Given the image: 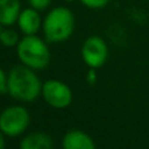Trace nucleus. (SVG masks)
<instances>
[{"instance_id": "obj_1", "label": "nucleus", "mask_w": 149, "mask_h": 149, "mask_svg": "<svg viewBox=\"0 0 149 149\" xmlns=\"http://www.w3.org/2000/svg\"><path fill=\"white\" fill-rule=\"evenodd\" d=\"M34 71L24 64L16 65L9 71L7 92L10 97L20 102H33L42 94L43 84Z\"/></svg>"}, {"instance_id": "obj_2", "label": "nucleus", "mask_w": 149, "mask_h": 149, "mask_svg": "<svg viewBox=\"0 0 149 149\" xmlns=\"http://www.w3.org/2000/svg\"><path fill=\"white\" fill-rule=\"evenodd\" d=\"M74 15L67 7H55L46 15L42 24L45 39L49 43H60L71 38L74 30Z\"/></svg>"}, {"instance_id": "obj_3", "label": "nucleus", "mask_w": 149, "mask_h": 149, "mask_svg": "<svg viewBox=\"0 0 149 149\" xmlns=\"http://www.w3.org/2000/svg\"><path fill=\"white\" fill-rule=\"evenodd\" d=\"M17 56L24 65L41 71L50 64L51 52L46 42L34 34L20 39L17 45Z\"/></svg>"}, {"instance_id": "obj_4", "label": "nucleus", "mask_w": 149, "mask_h": 149, "mask_svg": "<svg viewBox=\"0 0 149 149\" xmlns=\"http://www.w3.org/2000/svg\"><path fill=\"white\" fill-rule=\"evenodd\" d=\"M30 124V114L24 106H8L0 114V131L8 137L20 136Z\"/></svg>"}, {"instance_id": "obj_5", "label": "nucleus", "mask_w": 149, "mask_h": 149, "mask_svg": "<svg viewBox=\"0 0 149 149\" xmlns=\"http://www.w3.org/2000/svg\"><path fill=\"white\" fill-rule=\"evenodd\" d=\"M42 97L54 109H65L72 103V90L59 80H49L42 86Z\"/></svg>"}, {"instance_id": "obj_6", "label": "nucleus", "mask_w": 149, "mask_h": 149, "mask_svg": "<svg viewBox=\"0 0 149 149\" xmlns=\"http://www.w3.org/2000/svg\"><path fill=\"white\" fill-rule=\"evenodd\" d=\"M109 49L106 42L101 37L92 36L88 37L84 41L81 47V58L84 63L89 68H97L102 67L107 60Z\"/></svg>"}, {"instance_id": "obj_7", "label": "nucleus", "mask_w": 149, "mask_h": 149, "mask_svg": "<svg viewBox=\"0 0 149 149\" xmlns=\"http://www.w3.org/2000/svg\"><path fill=\"white\" fill-rule=\"evenodd\" d=\"M42 21L41 16H39V10L34 9V8L29 7L21 10L20 16L17 20V25L20 31L24 36H34L42 28Z\"/></svg>"}, {"instance_id": "obj_8", "label": "nucleus", "mask_w": 149, "mask_h": 149, "mask_svg": "<svg viewBox=\"0 0 149 149\" xmlns=\"http://www.w3.org/2000/svg\"><path fill=\"white\" fill-rule=\"evenodd\" d=\"M62 147L63 149H95V144L86 132L72 130L64 135Z\"/></svg>"}, {"instance_id": "obj_9", "label": "nucleus", "mask_w": 149, "mask_h": 149, "mask_svg": "<svg viewBox=\"0 0 149 149\" xmlns=\"http://www.w3.org/2000/svg\"><path fill=\"white\" fill-rule=\"evenodd\" d=\"M21 10L20 0H0V24L3 26H12L17 22Z\"/></svg>"}, {"instance_id": "obj_10", "label": "nucleus", "mask_w": 149, "mask_h": 149, "mask_svg": "<svg viewBox=\"0 0 149 149\" xmlns=\"http://www.w3.org/2000/svg\"><path fill=\"white\" fill-rule=\"evenodd\" d=\"M20 149H54V141L47 134L33 132L21 140Z\"/></svg>"}, {"instance_id": "obj_11", "label": "nucleus", "mask_w": 149, "mask_h": 149, "mask_svg": "<svg viewBox=\"0 0 149 149\" xmlns=\"http://www.w3.org/2000/svg\"><path fill=\"white\" fill-rule=\"evenodd\" d=\"M20 38H18V33L10 28L3 29L1 34H0V43L5 47H17Z\"/></svg>"}, {"instance_id": "obj_12", "label": "nucleus", "mask_w": 149, "mask_h": 149, "mask_svg": "<svg viewBox=\"0 0 149 149\" xmlns=\"http://www.w3.org/2000/svg\"><path fill=\"white\" fill-rule=\"evenodd\" d=\"M80 1L90 9H101V8H105L110 3V0H80Z\"/></svg>"}, {"instance_id": "obj_13", "label": "nucleus", "mask_w": 149, "mask_h": 149, "mask_svg": "<svg viewBox=\"0 0 149 149\" xmlns=\"http://www.w3.org/2000/svg\"><path fill=\"white\" fill-rule=\"evenodd\" d=\"M28 3L31 8H34V9L41 12V10H45L50 7L52 0H28Z\"/></svg>"}, {"instance_id": "obj_14", "label": "nucleus", "mask_w": 149, "mask_h": 149, "mask_svg": "<svg viewBox=\"0 0 149 149\" xmlns=\"http://www.w3.org/2000/svg\"><path fill=\"white\" fill-rule=\"evenodd\" d=\"M7 81H8V76L3 71V68H0V94L7 92Z\"/></svg>"}, {"instance_id": "obj_15", "label": "nucleus", "mask_w": 149, "mask_h": 149, "mask_svg": "<svg viewBox=\"0 0 149 149\" xmlns=\"http://www.w3.org/2000/svg\"><path fill=\"white\" fill-rule=\"evenodd\" d=\"M5 148V141H4V136H3L1 131H0V149Z\"/></svg>"}, {"instance_id": "obj_16", "label": "nucleus", "mask_w": 149, "mask_h": 149, "mask_svg": "<svg viewBox=\"0 0 149 149\" xmlns=\"http://www.w3.org/2000/svg\"><path fill=\"white\" fill-rule=\"evenodd\" d=\"M63 1H65V3H73V1H76V0H63Z\"/></svg>"}, {"instance_id": "obj_17", "label": "nucleus", "mask_w": 149, "mask_h": 149, "mask_svg": "<svg viewBox=\"0 0 149 149\" xmlns=\"http://www.w3.org/2000/svg\"><path fill=\"white\" fill-rule=\"evenodd\" d=\"M1 31H3V25L0 24V34H1Z\"/></svg>"}]
</instances>
